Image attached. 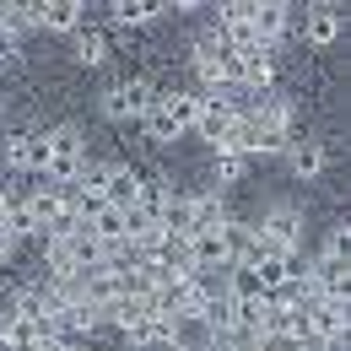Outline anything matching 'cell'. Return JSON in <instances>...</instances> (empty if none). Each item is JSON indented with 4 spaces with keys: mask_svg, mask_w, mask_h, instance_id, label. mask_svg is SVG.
Wrapping results in <instances>:
<instances>
[{
    "mask_svg": "<svg viewBox=\"0 0 351 351\" xmlns=\"http://www.w3.org/2000/svg\"><path fill=\"white\" fill-rule=\"evenodd\" d=\"M195 114H200V92H157V103L146 108V135L157 141H178V135L195 130Z\"/></svg>",
    "mask_w": 351,
    "mask_h": 351,
    "instance_id": "6da1fadb",
    "label": "cell"
},
{
    "mask_svg": "<svg viewBox=\"0 0 351 351\" xmlns=\"http://www.w3.org/2000/svg\"><path fill=\"white\" fill-rule=\"evenodd\" d=\"M27 211H33V221H38V232H49V238L82 227V221H76V206H71V184H49L44 178V184L27 195Z\"/></svg>",
    "mask_w": 351,
    "mask_h": 351,
    "instance_id": "7a4b0ae2",
    "label": "cell"
},
{
    "mask_svg": "<svg viewBox=\"0 0 351 351\" xmlns=\"http://www.w3.org/2000/svg\"><path fill=\"white\" fill-rule=\"evenodd\" d=\"M82 162H87L82 130L60 125V130H49V135H44V178H49V184H76Z\"/></svg>",
    "mask_w": 351,
    "mask_h": 351,
    "instance_id": "3957f363",
    "label": "cell"
},
{
    "mask_svg": "<svg viewBox=\"0 0 351 351\" xmlns=\"http://www.w3.org/2000/svg\"><path fill=\"white\" fill-rule=\"evenodd\" d=\"M195 71H200L206 92H211V87H227V82H238V49L221 44L217 27H211V33H200V44H195Z\"/></svg>",
    "mask_w": 351,
    "mask_h": 351,
    "instance_id": "277c9868",
    "label": "cell"
},
{
    "mask_svg": "<svg viewBox=\"0 0 351 351\" xmlns=\"http://www.w3.org/2000/svg\"><path fill=\"white\" fill-rule=\"evenodd\" d=\"M152 103H157V92L146 87V82H114V87L103 92V114H108L114 125H125V119H146Z\"/></svg>",
    "mask_w": 351,
    "mask_h": 351,
    "instance_id": "5b68a950",
    "label": "cell"
},
{
    "mask_svg": "<svg viewBox=\"0 0 351 351\" xmlns=\"http://www.w3.org/2000/svg\"><path fill=\"white\" fill-rule=\"evenodd\" d=\"M303 324L313 341H335L346 335V298H308L303 303Z\"/></svg>",
    "mask_w": 351,
    "mask_h": 351,
    "instance_id": "8992f818",
    "label": "cell"
},
{
    "mask_svg": "<svg viewBox=\"0 0 351 351\" xmlns=\"http://www.w3.org/2000/svg\"><path fill=\"white\" fill-rule=\"evenodd\" d=\"M308 298H346V260H335V254H319V260L308 265Z\"/></svg>",
    "mask_w": 351,
    "mask_h": 351,
    "instance_id": "52a82bcc",
    "label": "cell"
},
{
    "mask_svg": "<svg viewBox=\"0 0 351 351\" xmlns=\"http://www.w3.org/2000/svg\"><path fill=\"white\" fill-rule=\"evenodd\" d=\"M5 162L16 173H44V130H16L5 141Z\"/></svg>",
    "mask_w": 351,
    "mask_h": 351,
    "instance_id": "ba28073f",
    "label": "cell"
},
{
    "mask_svg": "<svg viewBox=\"0 0 351 351\" xmlns=\"http://www.w3.org/2000/svg\"><path fill=\"white\" fill-rule=\"evenodd\" d=\"M260 238H270L281 254H298V243H303V221H298V211H270V217L260 221Z\"/></svg>",
    "mask_w": 351,
    "mask_h": 351,
    "instance_id": "9c48e42d",
    "label": "cell"
},
{
    "mask_svg": "<svg viewBox=\"0 0 351 351\" xmlns=\"http://www.w3.org/2000/svg\"><path fill=\"white\" fill-rule=\"evenodd\" d=\"M125 341L135 351H173V319H157V313H146L141 324L125 330Z\"/></svg>",
    "mask_w": 351,
    "mask_h": 351,
    "instance_id": "30bf717a",
    "label": "cell"
},
{
    "mask_svg": "<svg viewBox=\"0 0 351 351\" xmlns=\"http://www.w3.org/2000/svg\"><path fill=\"white\" fill-rule=\"evenodd\" d=\"M103 200L114 211H130L141 200V168H108V184H103Z\"/></svg>",
    "mask_w": 351,
    "mask_h": 351,
    "instance_id": "8fae6325",
    "label": "cell"
},
{
    "mask_svg": "<svg viewBox=\"0 0 351 351\" xmlns=\"http://www.w3.org/2000/svg\"><path fill=\"white\" fill-rule=\"evenodd\" d=\"M227 206H221L217 195H189V238H195V232H221V227H227Z\"/></svg>",
    "mask_w": 351,
    "mask_h": 351,
    "instance_id": "7c38bea8",
    "label": "cell"
},
{
    "mask_svg": "<svg viewBox=\"0 0 351 351\" xmlns=\"http://www.w3.org/2000/svg\"><path fill=\"white\" fill-rule=\"evenodd\" d=\"M33 16H38V27H49V33H76L87 11L76 0H49V5H33Z\"/></svg>",
    "mask_w": 351,
    "mask_h": 351,
    "instance_id": "4fadbf2b",
    "label": "cell"
},
{
    "mask_svg": "<svg viewBox=\"0 0 351 351\" xmlns=\"http://www.w3.org/2000/svg\"><path fill=\"white\" fill-rule=\"evenodd\" d=\"M227 125H232V108H227L221 97H200V114H195V135H206V141L217 146L221 135H227Z\"/></svg>",
    "mask_w": 351,
    "mask_h": 351,
    "instance_id": "5bb4252c",
    "label": "cell"
},
{
    "mask_svg": "<svg viewBox=\"0 0 351 351\" xmlns=\"http://www.w3.org/2000/svg\"><path fill=\"white\" fill-rule=\"evenodd\" d=\"M227 298L232 303H265V287L254 276V265H227Z\"/></svg>",
    "mask_w": 351,
    "mask_h": 351,
    "instance_id": "9a60e30c",
    "label": "cell"
},
{
    "mask_svg": "<svg viewBox=\"0 0 351 351\" xmlns=\"http://www.w3.org/2000/svg\"><path fill=\"white\" fill-rule=\"evenodd\" d=\"M287 162H292V173H298V178H319V168H324V146H319V141H287Z\"/></svg>",
    "mask_w": 351,
    "mask_h": 351,
    "instance_id": "2e32d148",
    "label": "cell"
},
{
    "mask_svg": "<svg viewBox=\"0 0 351 351\" xmlns=\"http://www.w3.org/2000/svg\"><path fill=\"white\" fill-rule=\"evenodd\" d=\"M287 33V5H276V0H265V5H254V38H260L265 49L276 44Z\"/></svg>",
    "mask_w": 351,
    "mask_h": 351,
    "instance_id": "e0dca14e",
    "label": "cell"
},
{
    "mask_svg": "<svg viewBox=\"0 0 351 351\" xmlns=\"http://www.w3.org/2000/svg\"><path fill=\"white\" fill-rule=\"evenodd\" d=\"M38 341H49V335L33 324V319H22V313L11 308V324H5V341H0V351H27V346H38Z\"/></svg>",
    "mask_w": 351,
    "mask_h": 351,
    "instance_id": "ac0fdd59",
    "label": "cell"
},
{
    "mask_svg": "<svg viewBox=\"0 0 351 351\" xmlns=\"http://www.w3.org/2000/svg\"><path fill=\"white\" fill-rule=\"evenodd\" d=\"M217 152H227V157H249V152H260L254 125H249V119H232V125H227V135L217 141Z\"/></svg>",
    "mask_w": 351,
    "mask_h": 351,
    "instance_id": "d6986e66",
    "label": "cell"
},
{
    "mask_svg": "<svg viewBox=\"0 0 351 351\" xmlns=\"http://www.w3.org/2000/svg\"><path fill=\"white\" fill-rule=\"evenodd\" d=\"M335 33H341V11L335 5H319V11H308V44H335Z\"/></svg>",
    "mask_w": 351,
    "mask_h": 351,
    "instance_id": "ffe728a7",
    "label": "cell"
},
{
    "mask_svg": "<svg viewBox=\"0 0 351 351\" xmlns=\"http://www.w3.org/2000/svg\"><path fill=\"white\" fill-rule=\"evenodd\" d=\"M76 60H82V65H103V60H108V38H103L97 27H76Z\"/></svg>",
    "mask_w": 351,
    "mask_h": 351,
    "instance_id": "44dd1931",
    "label": "cell"
},
{
    "mask_svg": "<svg viewBox=\"0 0 351 351\" xmlns=\"http://www.w3.org/2000/svg\"><path fill=\"white\" fill-rule=\"evenodd\" d=\"M27 27H38L33 5H0V33H5V38H22Z\"/></svg>",
    "mask_w": 351,
    "mask_h": 351,
    "instance_id": "7402d4cb",
    "label": "cell"
},
{
    "mask_svg": "<svg viewBox=\"0 0 351 351\" xmlns=\"http://www.w3.org/2000/svg\"><path fill=\"white\" fill-rule=\"evenodd\" d=\"M162 5H152V0H119V5H108V16L114 22H125V27H135V22H152Z\"/></svg>",
    "mask_w": 351,
    "mask_h": 351,
    "instance_id": "603a6c76",
    "label": "cell"
},
{
    "mask_svg": "<svg viewBox=\"0 0 351 351\" xmlns=\"http://www.w3.org/2000/svg\"><path fill=\"white\" fill-rule=\"evenodd\" d=\"M211 173H217V184H238V178H243V157L217 152V168H211Z\"/></svg>",
    "mask_w": 351,
    "mask_h": 351,
    "instance_id": "cb8c5ba5",
    "label": "cell"
},
{
    "mask_svg": "<svg viewBox=\"0 0 351 351\" xmlns=\"http://www.w3.org/2000/svg\"><path fill=\"white\" fill-rule=\"evenodd\" d=\"M346 249H351V232H346V227H330V238H324V254L346 260Z\"/></svg>",
    "mask_w": 351,
    "mask_h": 351,
    "instance_id": "d4e9b609",
    "label": "cell"
},
{
    "mask_svg": "<svg viewBox=\"0 0 351 351\" xmlns=\"http://www.w3.org/2000/svg\"><path fill=\"white\" fill-rule=\"evenodd\" d=\"M292 351H324V346H319L313 335H298V341H292Z\"/></svg>",
    "mask_w": 351,
    "mask_h": 351,
    "instance_id": "484cf974",
    "label": "cell"
},
{
    "mask_svg": "<svg viewBox=\"0 0 351 351\" xmlns=\"http://www.w3.org/2000/svg\"><path fill=\"white\" fill-rule=\"evenodd\" d=\"M27 351H71V341H38V346H27Z\"/></svg>",
    "mask_w": 351,
    "mask_h": 351,
    "instance_id": "4316f807",
    "label": "cell"
},
{
    "mask_svg": "<svg viewBox=\"0 0 351 351\" xmlns=\"http://www.w3.org/2000/svg\"><path fill=\"white\" fill-rule=\"evenodd\" d=\"M324 351H346V335H335V341H319Z\"/></svg>",
    "mask_w": 351,
    "mask_h": 351,
    "instance_id": "83f0119b",
    "label": "cell"
},
{
    "mask_svg": "<svg viewBox=\"0 0 351 351\" xmlns=\"http://www.w3.org/2000/svg\"><path fill=\"white\" fill-rule=\"evenodd\" d=\"M5 324H11V308H0V341H5Z\"/></svg>",
    "mask_w": 351,
    "mask_h": 351,
    "instance_id": "f1b7e54d",
    "label": "cell"
}]
</instances>
